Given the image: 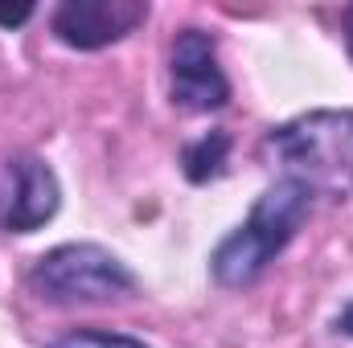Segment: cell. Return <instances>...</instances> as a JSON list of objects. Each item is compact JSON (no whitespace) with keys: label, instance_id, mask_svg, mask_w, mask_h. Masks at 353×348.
I'll return each mask as SVG.
<instances>
[{"label":"cell","instance_id":"cell-1","mask_svg":"<svg viewBox=\"0 0 353 348\" xmlns=\"http://www.w3.org/2000/svg\"><path fill=\"white\" fill-rule=\"evenodd\" d=\"M316 193L292 176H275L255 197L243 226H234L210 254V274L218 287H251L271 262L288 250L312 213Z\"/></svg>","mask_w":353,"mask_h":348},{"label":"cell","instance_id":"cell-8","mask_svg":"<svg viewBox=\"0 0 353 348\" xmlns=\"http://www.w3.org/2000/svg\"><path fill=\"white\" fill-rule=\"evenodd\" d=\"M46 348H148L144 340L128 336V332H107V328H79V332H66L58 336L54 345Z\"/></svg>","mask_w":353,"mask_h":348},{"label":"cell","instance_id":"cell-7","mask_svg":"<svg viewBox=\"0 0 353 348\" xmlns=\"http://www.w3.org/2000/svg\"><path fill=\"white\" fill-rule=\"evenodd\" d=\"M230 131H205L201 140H193V144H185V152H181V173L189 184H210L214 176L226 173V156H230Z\"/></svg>","mask_w":353,"mask_h":348},{"label":"cell","instance_id":"cell-9","mask_svg":"<svg viewBox=\"0 0 353 348\" xmlns=\"http://www.w3.org/2000/svg\"><path fill=\"white\" fill-rule=\"evenodd\" d=\"M33 17V4L25 0V4H0V25L4 29H17V25H25Z\"/></svg>","mask_w":353,"mask_h":348},{"label":"cell","instance_id":"cell-10","mask_svg":"<svg viewBox=\"0 0 353 348\" xmlns=\"http://www.w3.org/2000/svg\"><path fill=\"white\" fill-rule=\"evenodd\" d=\"M337 332H341V336H350V340H353V299L345 303V307H341V316H337Z\"/></svg>","mask_w":353,"mask_h":348},{"label":"cell","instance_id":"cell-3","mask_svg":"<svg viewBox=\"0 0 353 348\" xmlns=\"http://www.w3.org/2000/svg\"><path fill=\"white\" fill-rule=\"evenodd\" d=\"M25 287L50 307H94L136 291L132 266L99 242H62L29 266Z\"/></svg>","mask_w":353,"mask_h":348},{"label":"cell","instance_id":"cell-11","mask_svg":"<svg viewBox=\"0 0 353 348\" xmlns=\"http://www.w3.org/2000/svg\"><path fill=\"white\" fill-rule=\"evenodd\" d=\"M341 33H345V50H350V58H353V4L341 12Z\"/></svg>","mask_w":353,"mask_h":348},{"label":"cell","instance_id":"cell-2","mask_svg":"<svg viewBox=\"0 0 353 348\" xmlns=\"http://www.w3.org/2000/svg\"><path fill=\"white\" fill-rule=\"evenodd\" d=\"M263 156L316 197L345 201L353 193V111H304L271 127Z\"/></svg>","mask_w":353,"mask_h":348},{"label":"cell","instance_id":"cell-5","mask_svg":"<svg viewBox=\"0 0 353 348\" xmlns=\"http://www.w3.org/2000/svg\"><path fill=\"white\" fill-rule=\"evenodd\" d=\"M58 205L62 184L41 156H0V234H33L46 221H54Z\"/></svg>","mask_w":353,"mask_h":348},{"label":"cell","instance_id":"cell-6","mask_svg":"<svg viewBox=\"0 0 353 348\" xmlns=\"http://www.w3.org/2000/svg\"><path fill=\"white\" fill-rule=\"evenodd\" d=\"M148 21L144 0H62L50 17V29L70 50H107L123 37H132Z\"/></svg>","mask_w":353,"mask_h":348},{"label":"cell","instance_id":"cell-4","mask_svg":"<svg viewBox=\"0 0 353 348\" xmlns=\"http://www.w3.org/2000/svg\"><path fill=\"white\" fill-rule=\"evenodd\" d=\"M169 98L176 111L210 115L230 102V78L218 66V41L189 25L169 45Z\"/></svg>","mask_w":353,"mask_h":348}]
</instances>
